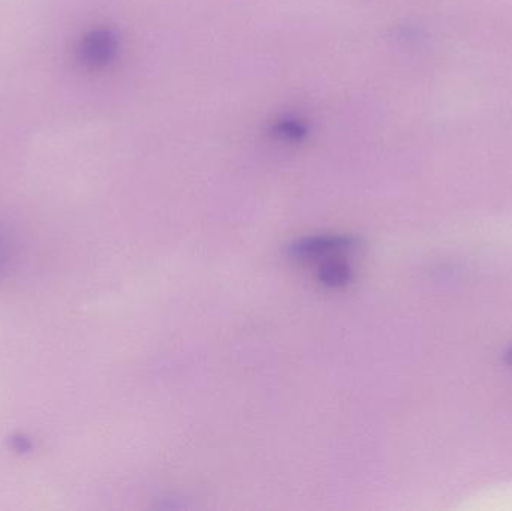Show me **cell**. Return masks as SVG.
I'll use <instances>...</instances> for the list:
<instances>
[{
	"mask_svg": "<svg viewBox=\"0 0 512 511\" xmlns=\"http://www.w3.org/2000/svg\"><path fill=\"white\" fill-rule=\"evenodd\" d=\"M360 243L348 236H309L294 243V260L309 266L316 281L328 288H342L354 281V260Z\"/></svg>",
	"mask_w": 512,
	"mask_h": 511,
	"instance_id": "1",
	"label": "cell"
},
{
	"mask_svg": "<svg viewBox=\"0 0 512 511\" xmlns=\"http://www.w3.org/2000/svg\"><path fill=\"white\" fill-rule=\"evenodd\" d=\"M111 50V41L104 33H93L81 47L83 59L89 63L102 62Z\"/></svg>",
	"mask_w": 512,
	"mask_h": 511,
	"instance_id": "2",
	"label": "cell"
},
{
	"mask_svg": "<svg viewBox=\"0 0 512 511\" xmlns=\"http://www.w3.org/2000/svg\"><path fill=\"white\" fill-rule=\"evenodd\" d=\"M502 360H504L505 365L511 366L512 368V345L504 351V354H502Z\"/></svg>",
	"mask_w": 512,
	"mask_h": 511,
	"instance_id": "3",
	"label": "cell"
}]
</instances>
